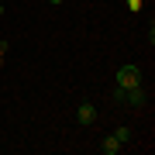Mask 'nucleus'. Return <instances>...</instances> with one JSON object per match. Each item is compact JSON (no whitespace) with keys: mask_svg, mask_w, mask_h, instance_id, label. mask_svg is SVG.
Segmentation results:
<instances>
[{"mask_svg":"<svg viewBox=\"0 0 155 155\" xmlns=\"http://www.w3.org/2000/svg\"><path fill=\"white\" fill-rule=\"evenodd\" d=\"M0 14H4V4H0Z\"/></svg>","mask_w":155,"mask_h":155,"instance_id":"obj_7","label":"nucleus"},{"mask_svg":"<svg viewBox=\"0 0 155 155\" xmlns=\"http://www.w3.org/2000/svg\"><path fill=\"white\" fill-rule=\"evenodd\" d=\"M114 138L124 145V141H131V131H127V127H117V131H114Z\"/></svg>","mask_w":155,"mask_h":155,"instance_id":"obj_5","label":"nucleus"},{"mask_svg":"<svg viewBox=\"0 0 155 155\" xmlns=\"http://www.w3.org/2000/svg\"><path fill=\"white\" fill-rule=\"evenodd\" d=\"M76 121H79V124H93V121H97V110H93V104H79V110H76Z\"/></svg>","mask_w":155,"mask_h":155,"instance_id":"obj_3","label":"nucleus"},{"mask_svg":"<svg viewBox=\"0 0 155 155\" xmlns=\"http://www.w3.org/2000/svg\"><path fill=\"white\" fill-rule=\"evenodd\" d=\"M0 4H4V0H0Z\"/></svg>","mask_w":155,"mask_h":155,"instance_id":"obj_8","label":"nucleus"},{"mask_svg":"<svg viewBox=\"0 0 155 155\" xmlns=\"http://www.w3.org/2000/svg\"><path fill=\"white\" fill-rule=\"evenodd\" d=\"M100 152H104V155H117V152H121V141H117L114 134H107V138L100 141Z\"/></svg>","mask_w":155,"mask_h":155,"instance_id":"obj_4","label":"nucleus"},{"mask_svg":"<svg viewBox=\"0 0 155 155\" xmlns=\"http://www.w3.org/2000/svg\"><path fill=\"white\" fill-rule=\"evenodd\" d=\"M141 83V69L138 66H121L117 69V86L127 90V86H138Z\"/></svg>","mask_w":155,"mask_h":155,"instance_id":"obj_1","label":"nucleus"},{"mask_svg":"<svg viewBox=\"0 0 155 155\" xmlns=\"http://www.w3.org/2000/svg\"><path fill=\"white\" fill-rule=\"evenodd\" d=\"M48 4H62V0H48Z\"/></svg>","mask_w":155,"mask_h":155,"instance_id":"obj_6","label":"nucleus"},{"mask_svg":"<svg viewBox=\"0 0 155 155\" xmlns=\"http://www.w3.org/2000/svg\"><path fill=\"white\" fill-rule=\"evenodd\" d=\"M124 100H127L131 107H145L148 93H145V90H141V83H138V86H127V90H124Z\"/></svg>","mask_w":155,"mask_h":155,"instance_id":"obj_2","label":"nucleus"}]
</instances>
